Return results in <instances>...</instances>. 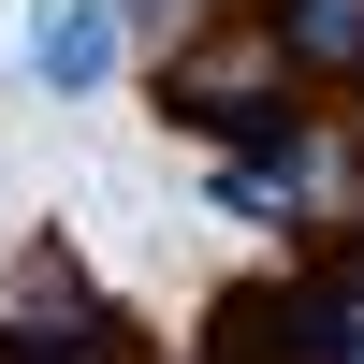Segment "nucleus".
I'll return each mask as SVG.
<instances>
[{"label": "nucleus", "mask_w": 364, "mask_h": 364, "mask_svg": "<svg viewBox=\"0 0 364 364\" xmlns=\"http://www.w3.org/2000/svg\"><path fill=\"white\" fill-rule=\"evenodd\" d=\"M102 15H117V29H146V44H175V29L204 15V0H102Z\"/></svg>", "instance_id": "nucleus-3"}, {"label": "nucleus", "mask_w": 364, "mask_h": 364, "mask_svg": "<svg viewBox=\"0 0 364 364\" xmlns=\"http://www.w3.org/2000/svg\"><path fill=\"white\" fill-rule=\"evenodd\" d=\"M0 350L15 364H102L117 350V306L87 291V262L58 248V233H29V248L0 262Z\"/></svg>", "instance_id": "nucleus-1"}, {"label": "nucleus", "mask_w": 364, "mask_h": 364, "mask_svg": "<svg viewBox=\"0 0 364 364\" xmlns=\"http://www.w3.org/2000/svg\"><path fill=\"white\" fill-rule=\"evenodd\" d=\"M117 58H132V29H117L102 0H58V15H44V102H102Z\"/></svg>", "instance_id": "nucleus-2"}]
</instances>
